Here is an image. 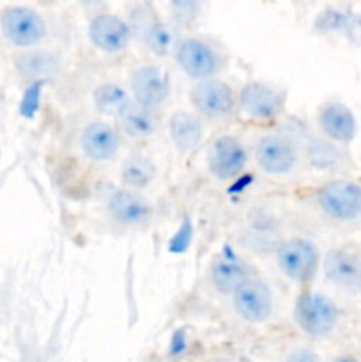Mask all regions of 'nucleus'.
<instances>
[{
  "instance_id": "obj_1",
  "label": "nucleus",
  "mask_w": 361,
  "mask_h": 362,
  "mask_svg": "<svg viewBox=\"0 0 361 362\" xmlns=\"http://www.w3.org/2000/svg\"><path fill=\"white\" fill-rule=\"evenodd\" d=\"M292 318L303 334L321 339L336 331L342 320V310L326 293L303 290L292 306Z\"/></svg>"
},
{
  "instance_id": "obj_2",
  "label": "nucleus",
  "mask_w": 361,
  "mask_h": 362,
  "mask_svg": "<svg viewBox=\"0 0 361 362\" xmlns=\"http://www.w3.org/2000/svg\"><path fill=\"white\" fill-rule=\"evenodd\" d=\"M315 202L322 214L338 225H350L361 219V184L336 177L322 182L315 191Z\"/></svg>"
},
{
  "instance_id": "obj_3",
  "label": "nucleus",
  "mask_w": 361,
  "mask_h": 362,
  "mask_svg": "<svg viewBox=\"0 0 361 362\" xmlns=\"http://www.w3.org/2000/svg\"><path fill=\"white\" fill-rule=\"evenodd\" d=\"M275 260L280 272L292 283H310L321 269V251L306 237H289L280 240L275 250Z\"/></svg>"
},
{
  "instance_id": "obj_4",
  "label": "nucleus",
  "mask_w": 361,
  "mask_h": 362,
  "mask_svg": "<svg viewBox=\"0 0 361 362\" xmlns=\"http://www.w3.org/2000/svg\"><path fill=\"white\" fill-rule=\"evenodd\" d=\"M173 59L191 80H214L222 73L225 60L214 45L200 37H183L173 48Z\"/></svg>"
},
{
  "instance_id": "obj_5",
  "label": "nucleus",
  "mask_w": 361,
  "mask_h": 362,
  "mask_svg": "<svg viewBox=\"0 0 361 362\" xmlns=\"http://www.w3.org/2000/svg\"><path fill=\"white\" fill-rule=\"evenodd\" d=\"M326 281L349 293H361V247L343 244L328 250L321 262Z\"/></svg>"
},
{
  "instance_id": "obj_6",
  "label": "nucleus",
  "mask_w": 361,
  "mask_h": 362,
  "mask_svg": "<svg viewBox=\"0 0 361 362\" xmlns=\"http://www.w3.org/2000/svg\"><path fill=\"white\" fill-rule=\"evenodd\" d=\"M237 317L246 324H264L275 311V293L258 276H251L241 283L230 296Z\"/></svg>"
},
{
  "instance_id": "obj_7",
  "label": "nucleus",
  "mask_w": 361,
  "mask_h": 362,
  "mask_svg": "<svg viewBox=\"0 0 361 362\" xmlns=\"http://www.w3.org/2000/svg\"><path fill=\"white\" fill-rule=\"evenodd\" d=\"M237 108L248 119L271 122L285 110V92L264 81H248L237 92Z\"/></svg>"
},
{
  "instance_id": "obj_8",
  "label": "nucleus",
  "mask_w": 361,
  "mask_h": 362,
  "mask_svg": "<svg viewBox=\"0 0 361 362\" xmlns=\"http://www.w3.org/2000/svg\"><path fill=\"white\" fill-rule=\"evenodd\" d=\"M190 103L197 115L218 120L232 115L237 108V92L227 81H197L190 90Z\"/></svg>"
},
{
  "instance_id": "obj_9",
  "label": "nucleus",
  "mask_w": 361,
  "mask_h": 362,
  "mask_svg": "<svg viewBox=\"0 0 361 362\" xmlns=\"http://www.w3.org/2000/svg\"><path fill=\"white\" fill-rule=\"evenodd\" d=\"M248 163V151L239 138L232 134H219L205 152V165L216 180H232L244 172Z\"/></svg>"
},
{
  "instance_id": "obj_10",
  "label": "nucleus",
  "mask_w": 361,
  "mask_h": 362,
  "mask_svg": "<svg viewBox=\"0 0 361 362\" xmlns=\"http://www.w3.org/2000/svg\"><path fill=\"white\" fill-rule=\"evenodd\" d=\"M0 28L11 45L30 48L46 37V23L41 14L27 6H9L0 14Z\"/></svg>"
},
{
  "instance_id": "obj_11",
  "label": "nucleus",
  "mask_w": 361,
  "mask_h": 362,
  "mask_svg": "<svg viewBox=\"0 0 361 362\" xmlns=\"http://www.w3.org/2000/svg\"><path fill=\"white\" fill-rule=\"evenodd\" d=\"M253 158L258 168L268 175H285L297 165L296 144L290 136L278 133L262 134L253 147Z\"/></svg>"
},
{
  "instance_id": "obj_12",
  "label": "nucleus",
  "mask_w": 361,
  "mask_h": 362,
  "mask_svg": "<svg viewBox=\"0 0 361 362\" xmlns=\"http://www.w3.org/2000/svg\"><path fill=\"white\" fill-rule=\"evenodd\" d=\"M317 126L322 136L333 144L345 147L353 144L360 131L356 115L345 103L338 99L324 101L317 108Z\"/></svg>"
},
{
  "instance_id": "obj_13",
  "label": "nucleus",
  "mask_w": 361,
  "mask_h": 362,
  "mask_svg": "<svg viewBox=\"0 0 361 362\" xmlns=\"http://www.w3.org/2000/svg\"><path fill=\"white\" fill-rule=\"evenodd\" d=\"M130 95L137 105L158 110L170 95V80L158 66L144 64L131 71Z\"/></svg>"
},
{
  "instance_id": "obj_14",
  "label": "nucleus",
  "mask_w": 361,
  "mask_h": 362,
  "mask_svg": "<svg viewBox=\"0 0 361 362\" xmlns=\"http://www.w3.org/2000/svg\"><path fill=\"white\" fill-rule=\"evenodd\" d=\"M105 207L110 218L122 226H144L154 216L151 202L138 191L115 187L105 197Z\"/></svg>"
},
{
  "instance_id": "obj_15",
  "label": "nucleus",
  "mask_w": 361,
  "mask_h": 362,
  "mask_svg": "<svg viewBox=\"0 0 361 362\" xmlns=\"http://www.w3.org/2000/svg\"><path fill=\"white\" fill-rule=\"evenodd\" d=\"M120 141V131L105 120H92L85 124L78 136V145L85 158L96 163H105L115 158Z\"/></svg>"
},
{
  "instance_id": "obj_16",
  "label": "nucleus",
  "mask_w": 361,
  "mask_h": 362,
  "mask_svg": "<svg viewBox=\"0 0 361 362\" xmlns=\"http://www.w3.org/2000/svg\"><path fill=\"white\" fill-rule=\"evenodd\" d=\"M133 32L130 23L117 14H96L88 23V39L105 53H119L127 48Z\"/></svg>"
},
{
  "instance_id": "obj_17",
  "label": "nucleus",
  "mask_w": 361,
  "mask_h": 362,
  "mask_svg": "<svg viewBox=\"0 0 361 362\" xmlns=\"http://www.w3.org/2000/svg\"><path fill=\"white\" fill-rule=\"evenodd\" d=\"M251 276L253 272L250 265L243 258L234 257V255H218L211 262V269H209L212 286L225 296H232L234 290Z\"/></svg>"
},
{
  "instance_id": "obj_18",
  "label": "nucleus",
  "mask_w": 361,
  "mask_h": 362,
  "mask_svg": "<svg viewBox=\"0 0 361 362\" xmlns=\"http://www.w3.org/2000/svg\"><path fill=\"white\" fill-rule=\"evenodd\" d=\"M131 32H137L144 45L156 55L173 53L177 41L172 28L152 14H138V23H130Z\"/></svg>"
},
{
  "instance_id": "obj_19",
  "label": "nucleus",
  "mask_w": 361,
  "mask_h": 362,
  "mask_svg": "<svg viewBox=\"0 0 361 362\" xmlns=\"http://www.w3.org/2000/svg\"><path fill=\"white\" fill-rule=\"evenodd\" d=\"M168 134L179 151H193L204 140L202 117L188 110H176L168 119Z\"/></svg>"
},
{
  "instance_id": "obj_20",
  "label": "nucleus",
  "mask_w": 361,
  "mask_h": 362,
  "mask_svg": "<svg viewBox=\"0 0 361 362\" xmlns=\"http://www.w3.org/2000/svg\"><path fill=\"white\" fill-rule=\"evenodd\" d=\"M120 131L130 138H149L158 133L159 117L154 110L137 105L131 99L117 115Z\"/></svg>"
},
{
  "instance_id": "obj_21",
  "label": "nucleus",
  "mask_w": 361,
  "mask_h": 362,
  "mask_svg": "<svg viewBox=\"0 0 361 362\" xmlns=\"http://www.w3.org/2000/svg\"><path fill=\"white\" fill-rule=\"evenodd\" d=\"M156 177V163L144 154H131L124 159L119 170L122 187L140 191L147 187Z\"/></svg>"
},
{
  "instance_id": "obj_22",
  "label": "nucleus",
  "mask_w": 361,
  "mask_h": 362,
  "mask_svg": "<svg viewBox=\"0 0 361 362\" xmlns=\"http://www.w3.org/2000/svg\"><path fill=\"white\" fill-rule=\"evenodd\" d=\"M304 151H306V158L310 159L311 165L321 170L340 168L345 163L343 147L326 140L324 136H310Z\"/></svg>"
},
{
  "instance_id": "obj_23",
  "label": "nucleus",
  "mask_w": 361,
  "mask_h": 362,
  "mask_svg": "<svg viewBox=\"0 0 361 362\" xmlns=\"http://www.w3.org/2000/svg\"><path fill=\"white\" fill-rule=\"evenodd\" d=\"M130 101V92L119 83H101L94 90V106L105 115L117 117Z\"/></svg>"
},
{
  "instance_id": "obj_24",
  "label": "nucleus",
  "mask_w": 361,
  "mask_h": 362,
  "mask_svg": "<svg viewBox=\"0 0 361 362\" xmlns=\"http://www.w3.org/2000/svg\"><path fill=\"white\" fill-rule=\"evenodd\" d=\"M21 59L18 60V67H20L21 74L27 78H38L42 74L53 71V59H50L52 55L48 53H25L20 55Z\"/></svg>"
},
{
  "instance_id": "obj_25",
  "label": "nucleus",
  "mask_w": 361,
  "mask_h": 362,
  "mask_svg": "<svg viewBox=\"0 0 361 362\" xmlns=\"http://www.w3.org/2000/svg\"><path fill=\"white\" fill-rule=\"evenodd\" d=\"M283 362H322V361L317 352H314L311 349H306V346H299V349L290 350Z\"/></svg>"
},
{
  "instance_id": "obj_26",
  "label": "nucleus",
  "mask_w": 361,
  "mask_h": 362,
  "mask_svg": "<svg viewBox=\"0 0 361 362\" xmlns=\"http://www.w3.org/2000/svg\"><path fill=\"white\" fill-rule=\"evenodd\" d=\"M331 362H361L360 357H356L354 354H340V356L333 357Z\"/></svg>"
},
{
  "instance_id": "obj_27",
  "label": "nucleus",
  "mask_w": 361,
  "mask_h": 362,
  "mask_svg": "<svg viewBox=\"0 0 361 362\" xmlns=\"http://www.w3.org/2000/svg\"><path fill=\"white\" fill-rule=\"evenodd\" d=\"M360 32H361V16H360Z\"/></svg>"
}]
</instances>
